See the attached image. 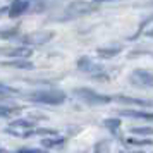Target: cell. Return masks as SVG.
I'll return each instance as SVG.
<instances>
[{"mask_svg": "<svg viewBox=\"0 0 153 153\" xmlns=\"http://www.w3.org/2000/svg\"><path fill=\"white\" fill-rule=\"evenodd\" d=\"M29 102L43 105H60L65 102V93L59 90H42V91H33L26 97Z\"/></svg>", "mask_w": 153, "mask_h": 153, "instance_id": "1", "label": "cell"}, {"mask_svg": "<svg viewBox=\"0 0 153 153\" xmlns=\"http://www.w3.org/2000/svg\"><path fill=\"white\" fill-rule=\"evenodd\" d=\"M97 9H98L97 4H93V2L76 0V2H71L65 7V16L62 19H76V17H81V16H88L91 12H95Z\"/></svg>", "mask_w": 153, "mask_h": 153, "instance_id": "2", "label": "cell"}, {"mask_svg": "<svg viewBox=\"0 0 153 153\" xmlns=\"http://www.w3.org/2000/svg\"><path fill=\"white\" fill-rule=\"evenodd\" d=\"M74 95L88 105H105V103H110L112 102V97L97 93L95 90H90V88H76Z\"/></svg>", "mask_w": 153, "mask_h": 153, "instance_id": "3", "label": "cell"}, {"mask_svg": "<svg viewBox=\"0 0 153 153\" xmlns=\"http://www.w3.org/2000/svg\"><path fill=\"white\" fill-rule=\"evenodd\" d=\"M129 81L136 88H146V90L148 88H153V72L145 71V69H136L131 72Z\"/></svg>", "mask_w": 153, "mask_h": 153, "instance_id": "4", "label": "cell"}, {"mask_svg": "<svg viewBox=\"0 0 153 153\" xmlns=\"http://www.w3.org/2000/svg\"><path fill=\"white\" fill-rule=\"evenodd\" d=\"M53 38V31H35V33H29V35L22 36L21 42L24 47L29 45H43V43H48Z\"/></svg>", "mask_w": 153, "mask_h": 153, "instance_id": "5", "label": "cell"}, {"mask_svg": "<svg viewBox=\"0 0 153 153\" xmlns=\"http://www.w3.org/2000/svg\"><path fill=\"white\" fill-rule=\"evenodd\" d=\"M77 69L83 71V72H88V74H91V76H95V77H103V79H107V76L103 74L102 65L95 64L90 57H81L77 60Z\"/></svg>", "mask_w": 153, "mask_h": 153, "instance_id": "6", "label": "cell"}, {"mask_svg": "<svg viewBox=\"0 0 153 153\" xmlns=\"http://www.w3.org/2000/svg\"><path fill=\"white\" fill-rule=\"evenodd\" d=\"M112 100H115L119 103L124 105H136V107H143V108H153V100H143V98H132V97H124V95H117L112 97Z\"/></svg>", "mask_w": 153, "mask_h": 153, "instance_id": "7", "label": "cell"}, {"mask_svg": "<svg viewBox=\"0 0 153 153\" xmlns=\"http://www.w3.org/2000/svg\"><path fill=\"white\" fill-rule=\"evenodd\" d=\"M29 9V0H14L12 5L7 9L10 17H19Z\"/></svg>", "mask_w": 153, "mask_h": 153, "instance_id": "8", "label": "cell"}, {"mask_svg": "<svg viewBox=\"0 0 153 153\" xmlns=\"http://www.w3.org/2000/svg\"><path fill=\"white\" fill-rule=\"evenodd\" d=\"M4 55L14 57V59H26L31 55L29 47H17V48H4Z\"/></svg>", "mask_w": 153, "mask_h": 153, "instance_id": "9", "label": "cell"}, {"mask_svg": "<svg viewBox=\"0 0 153 153\" xmlns=\"http://www.w3.org/2000/svg\"><path fill=\"white\" fill-rule=\"evenodd\" d=\"M119 114H120V115H124V117L153 120V112H146V110H119Z\"/></svg>", "mask_w": 153, "mask_h": 153, "instance_id": "10", "label": "cell"}, {"mask_svg": "<svg viewBox=\"0 0 153 153\" xmlns=\"http://www.w3.org/2000/svg\"><path fill=\"white\" fill-rule=\"evenodd\" d=\"M120 50H122V47H107V48H98L97 53L102 59H110V57H115L117 53H120Z\"/></svg>", "mask_w": 153, "mask_h": 153, "instance_id": "11", "label": "cell"}, {"mask_svg": "<svg viewBox=\"0 0 153 153\" xmlns=\"http://www.w3.org/2000/svg\"><path fill=\"white\" fill-rule=\"evenodd\" d=\"M4 65L16 67V69H33V64L28 62V60H22V59H16V60H10V62H4Z\"/></svg>", "mask_w": 153, "mask_h": 153, "instance_id": "12", "label": "cell"}, {"mask_svg": "<svg viewBox=\"0 0 153 153\" xmlns=\"http://www.w3.org/2000/svg\"><path fill=\"white\" fill-rule=\"evenodd\" d=\"M19 108L17 107H9V105L0 103V117H12L14 114H17Z\"/></svg>", "mask_w": 153, "mask_h": 153, "instance_id": "13", "label": "cell"}, {"mask_svg": "<svg viewBox=\"0 0 153 153\" xmlns=\"http://www.w3.org/2000/svg\"><path fill=\"white\" fill-rule=\"evenodd\" d=\"M132 134H139V136H153V127L150 126H141V127H131Z\"/></svg>", "mask_w": 153, "mask_h": 153, "instance_id": "14", "label": "cell"}, {"mask_svg": "<svg viewBox=\"0 0 153 153\" xmlns=\"http://www.w3.org/2000/svg\"><path fill=\"white\" fill-rule=\"evenodd\" d=\"M62 143H64V138H57V136H53V138H43L42 139V145L45 146V148H53V146L62 145Z\"/></svg>", "mask_w": 153, "mask_h": 153, "instance_id": "15", "label": "cell"}, {"mask_svg": "<svg viewBox=\"0 0 153 153\" xmlns=\"http://www.w3.org/2000/svg\"><path fill=\"white\" fill-rule=\"evenodd\" d=\"M103 126L107 129H110L112 132H117L119 127H120V120H119V119H105Z\"/></svg>", "mask_w": 153, "mask_h": 153, "instance_id": "16", "label": "cell"}, {"mask_svg": "<svg viewBox=\"0 0 153 153\" xmlns=\"http://www.w3.org/2000/svg\"><path fill=\"white\" fill-rule=\"evenodd\" d=\"M19 33V28H9V29H2L0 31V38L2 40H10V38H16V35Z\"/></svg>", "mask_w": 153, "mask_h": 153, "instance_id": "17", "label": "cell"}, {"mask_svg": "<svg viewBox=\"0 0 153 153\" xmlns=\"http://www.w3.org/2000/svg\"><path fill=\"white\" fill-rule=\"evenodd\" d=\"M17 93V90H14V88H10V86H7V84L0 83V97H10V95H16Z\"/></svg>", "mask_w": 153, "mask_h": 153, "instance_id": "18", "label": "cell"}, {"mask_svg": "<svg viewBox=\"0 0 153 153\" xmlns=\"http://www.w3.org/2000/svg\"><path fill=\"white\" fill-rule=\"evenodd\" d=\"M129 145H138V146H143V145H153L152 139H134V138H129L127 139Z\"/></svg>", "mask_w": 153, "mask_h": 153, "instance_id": "19", "label": "cell"}, {"mask_svg": "<svg viewBox=\"0 0 153 153\" xmlns=\"http://www.w3.org/2000/svg\"><path fill=\"white\" fill-rule=\"evenodd\" d=\"M16 153H45L43 150H36V148H21V150H17Z\"/></svg>", "mask_w": 153, "mask_h": 153, "instance_id": "20", "label": "cell"}, {"mask_svg": "<svg viewBox=\"0 0 153 153\" xmlns=\"http://www.w3.org/2000/svg\"><path fill=\"white\" fill-rule=\"evenodd\" d=\"M103 2H117V0H93V4H103Z\"/></svg>", "mask_w": 153, "mask_h": 153, "instance_id": "21", "label": "cell"}, {"mask_svg": "<svg viewBox=\"0 0 153 153\" xmlns=\"http://www.w3.org/2000/svg\"><path fill=\"white\" fill-rule=\"evenodd\" d=\"M0 153H10V152H7V150H0Z\"/></svg>", "mask_w": 153, "mask_h": 153, "instance_id": "22", "label": "cell"}, {"mask_svg": "<svg viewBox=\"0 0 153 153\" xmlns=\"http://www.w3.org/2000/svg\"><path fill=\"white\" fill-rule=\"evenodd\" d=\"M0 55H4V48H0Z\"/></svg>", "mask_w": 153, "mask_h": 153, "instance_id": "23", "label": "cell"}, {"mask_svg": "<svg viewBox=\"0 0 153 153\" xmlns=\"http://www.w3.org/2000/svg\"><path fill=\"white\" fill-rule=\"evenodd\" d=\"M120 153H124V152H120Z\"/></svg>", "mask_w": 153, "mask_h": 153, "instance_id": "24", "label": "cell"}]
</instances>
